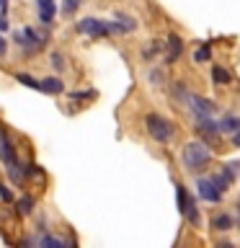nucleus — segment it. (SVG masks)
I'll return each instance as SVG.
<instances>
[{"label": "nucleus", "mask_w": 240, "mask_h": 248, "mask_svg": "<svg viewBox=\"0 0 240 248\" xmlns=\"http://www.w3.org/2000/svg\"><path fill=\"white\" fill-rule=\"evenodd\" d=\"M168 52H165V62L168 65H173V62L181 57V52H183V39L181 36H176V34H170L168 36Z\"/></svg>", "instance_id": "9"}, {"label": "nucleus", "mask_w": 240, "mask_h": 248, "mask_svg": "<svg viewBox=\"0 0 240 248\" xmlns=\"http://www.w3.org/2000/svg\"><path fill=\"white\" fill-rule=\"evenodd\" d=\"M220 129L222 132H238L240 129V116H235V114L222 116V119H220Z\"/></svg>", "instance_id": "12"}, {"label": "nucleus", "mask_w": 240, "mask_h": 248, "mask_svg": "<svg viewBox=\"0 0 240 248\" xmlns=\"http://www.w3.org/2000/svg\"><path fill=\"white\" fill-rule=\"evenodd\" d=\"M108 29H111V34H132V31H137V21L127 13H116L114 21H108Z\"/></svg>", "instance_id": "4"}, {"label": "nucleus", "mask_w": 240, "mask_h": 248, "mask_svg": "<svg viewBox=\"0 0 240 248\" xmlns=\"http://www.w3.org/2000/svg\"><path fill=\"white\" fill-rule=\"evenodd\" d=\"M212 80H214L217 85H227V83L232 80V75H230L222 65H214V67H212Z\"/></svg>", "instance_id": "14"}, {"label": "nucleus", "mask_w": 240, "mask_h": 248, "mask_svg": "<svg viewBox=\"0 0 240 248\" xmlns=\"http://www.w3.org/2000/svg\"><path fill=\"white\" fill-rule=\"evenodd\" d=\"M212 228L217 230V232H227V230H232V217L230 215H214V220H212Z\"/></svg>", "instance_id": "11"}, {"label": "nucleus", "mask_w": 240, "mask_h": 248, "mask_svg": "<svg viewBox=\"0 0 240 248\" xmlns=\"http://www.w3.org/2000/svg\"><path fill=\"white\" fill-rule=\"evenodd\" d=\"M163 80H165V75H163L160 70H150V83L152 85H163Z\"/></svg>", "instance_id": "24"}, {"label": "nucleus", "mask_w": 240, "mask_h": 248, "mask_svg": "<svg viewBox=\"0 0 240 248\" xmlns=\"http://www.w3.org/2000/svg\"><path fill=\"white\" fill-rule=\"evenodd\" d=\"M77 31L80 34H88L93 39H104L111 34V29H108V21H101V18H83L77 23Z\"/></svg>", "instance_id": "3"}, {"label": "nucleus", "mask_w": 240, "mask_h": 248, "mask_svg": "<svg viewBox=\"0 0 240 248\" xmlns=\"http://www.w3.org/2000/svg\"><path fill=\"white\" fill-rule=\"evenodd\" d=\"M0 197H3V202H11V199H13V197H11V191H8L3 184H0Z\"/></svg>", "instance_id": "25"}, {"label": "nucleus", "mask_w": 240, "mask_h": 248, "mask_svg": "<svg viewBox=\"0 0 240 248\" xmlns=\"http://www.w3.org/2000/svg\"><path fill=\"white\" fill-rule=\"evenodd\" d=\"M8 176H11V181H13L15 186L23 184V170H21L18 163H8Z\"/></svg>", "instance_id": "15"}, {"label": "nucleus", "mask_w": 240, "mask_h": 248, "mask_svg": "<svg viewBox=\"0 0 240 248\" xmlns=\"http://www.w3.org/2000/svg\"><path fill=\"white\" fill-rule=\"evenodd\" d=\"M238 212H240V199H238Z\"/></svg>", "instance_id": "31"}, {"label": "nucleus", "mask_w": 240, "mask_h": 248, "mask_svg": "<svg viewBox=\"0 0 240 248\" xmlns=\"http://www.w3.org/2000/svg\"><path fill=\"white\" fill-rule=\"evenodd\" d=\"M3 150H5V135L0 132V158H3Z\"/></svg>", "instance_id": "28"}, {"label": "nucleus", "mask_w": 240, "mask_h": 248, "mask_svg": "<svg viewBox=\"0 0 240 248\" xmlns=\"http://www.w3.org/2000/svg\"><path fill=\"white\" fill-rule=\"evenodd\" d=\"M8 52V44H5V39L3 36H0V57H3V54Z\"/></svg>", "instance_id": "27"}, {"label": "nucleus", "mask_w": 240, "mask_h": 248, "mask_svg": "<svg viewBox=\"0 0 240 248\" xmlns=\"http://www.w3.org/2000/svg\"><path fill=\"white\" fill-rule=\"evenodd\" d=\"M189 106L194 108V114H196V116H212V114L217 111L214 101H209V98H199V96H191V98H189Z\"/></svg>", "instance_id": "7"}, {"label": "nucleus", "mask_w": 240, "mask_h": 248, "mask_svg": "<svg viewBox=\"0 0 240 248\" xmlns=\"http://www.w3.org/2000/svg\"><path fill=\"white\" fill-rule=\"evenodd\" d=\"M52 67H54V70H65V57H62L60 52L52 54Z\"/></svg>", "instance_id": "23"}, {"label": "nucleus", "mask_w": 240, "mask_h": 248, "mask_svg": "<svg viewBox=\"0 0 240 248\" xmlns=\"http://www.w3.org/2000/svg\"><path fill=\"white\" fill-rule=\"evenodd\" d=\"M77 8H80V0H65V5H62V13H65V16H73Z\"/></svg>", "instance_id": "21"}, {"label": "nucleus", "mask_w": 240, "mask_h": 248, "mask_svg": "<svg viewBox=\"0 0 240 248\" xmlns=\"http://www.w3.org/2000/svg\"><path fill=\"white\" fill-rule=\"evenodd\" d=\"M44 248H60V246H67L65 240H60V238H54V235H44L42 240H39Z\"/></svg>", "instance_id": "20"}, {"label": "nucleus", "mask_w": 240, "mask_h": 248, "mask_svg": "<svg viewBox=\"0 0 240 248\" xmlns=\"http://www.w3.org/2000/svg\"><path fill=\"white\" fill-rule=\"evenodd\" d=\"M18 212H21V215H31V212H34V197H21Z\"/></svg>", "instance_id": "19"}, {"label": "nucleus", "mask_w": 240, "mask_h": 248, "mask_svg": "<svg viewBox=\"0 0 240 248\" xmlns=\"http://www.w3.org/2000/svg\"><path fill=\"white\" fill-rule=\"evenodd\" d=\"M176 202H178V209H181V212H186L189 204H191V197L186 194V186L183 184H176Z\"/></svg>", "instance_id": "13"}, {"label": "nucleus", "mask_w": 240, "mask_h": 248, "mask_svg": "<svg viewBox=\"0 0 240 248\" xmlns=\"http://www.w3.org/2000/svg\"><path fill=\"white\" fill-rule=\"evenodd\" d=\"M42 91L60 96V93H65V83H62L60 78H44V80H42Z\"/></svg>", "instance_id": "10"}, {"label": "nucleus", "mask_w": 240, "mask_h": 248, "mask_svg": "<svg viewBox=\"0 0 240 248\" xmlns=\"http://www.w3.org/2000/svg\"><path fill=\"white\" fill-rule=\"evenodd\" d=\"M196 132L204 140H217L220 137V122H214L212 116H196Z\"/></svg>", "instance_id": "5"}, {"label": "nucleus", "mask_w": 240, "mask_h": 248, "mask_svg": "<svg viewBox=\"0 0 240 248\" xmlns=\"http://www.w3.org/2000/svg\"><path fill=\"white\" fill-rule=\"evenodd\" d=\"M173 96H176V101H181V104H189L191 93L186 91V85H183V83H176V85H173Z\"/></svg>", "instance_id": "16"}, {"label": "nucleus", "mask_w": 240, "mask_h": 248, "mask_svg": "<svg viewBox=\"0 0 240 248\" xmlns=\"http://www.w3.org/2000/svg\"><path fill=\"white\" fill-rule=\"evenodd\" d=\"M5 8H8V0H0V13H3Z\"/></svg>", "instance_id": "30"}, {"label": "nucleus", "mask_w": 240, "mask_h": 248, "mask_svg": "<svg viewBox=\"0 0 240 248\" xmlns=\"http://www.w3.org/2000/svg\"><path fill=\"white\" fill-rule=\"evenodd\" d=\"M15 80H18V83H23L26 88H36V91H42V83H39V80H34V78H31V75H26V73H18V75H15Z\"/></svg>", "instance_id": "17"}, {"label": "nucleus", "mask_w": 240, "mask_h": 248, "mask_svg": "<svg viewBox=\"0 0 240 248\" xmlns=\"http://www.w3.org/2000/svg\"><path fill=\"white\" fill-rule=\"evenodd\" d=\"M207 60H212V49H209V44H201L194 52V62H207Z\"/></svg>", "instance_id": "18"}, {"label": "nucleus", "mask_w": 240, "mask_h": 248, "mask_svg": "<svg viewBox=\"0 0 240 248\" xmlns=\"http://www.w3.org/2000/svg\"><path fill=\"white\" fill-rule=\"evenodd\" d=\"M209 160H212V153H209L204 140H194V142H189L183 147V166H186V170H191V173L204 170L209 166Z\"/></svg>", "instance_id": "1"}, {"label": "nucleus", "mask_w": 240, "mask_h": 248, "mask_svg": "<svg viewBox=\"0 0 240 248\" xmlns=\"http://www.w3.org/2000/svg\"><path fill=\"white\" fill-rule=\"evenodd\" d=\"M36 8H39V21L49 26L54 16H57V3L54 0H36Z\"/></svg>", "instance_id": "8"}, {"label": "nucleus", "mask_w": 240, "mask_h": 248, "mask_svg": "<svg viewBox=\"0 0 240 248\" xmlns=\"http://www.w3.org/2000/svg\"><path fill=\"white\" fill-rule=\"evenodd\" d=\"M196 191H199V197L204 199V202H220L222 199V191L217 189V184L212 181V178H199L196 181Z\"/></svg>", "instance_id": "6"}, {"label": "nucleus", "mask_w": 240, "mask_h": 248, "mask_svg": "<svg viewBox=\"0 0 240 248\" xmlns=\"http://www.w3.org/2000/svg\"><path fill=\"white\" fill-rule=\"evenodd\" d=\"M232 145L240 147V129H238V132H232Z\"/></svg>", "instance_id": "26"}, {"label": "nucleus", "mask_w": 240, "mask_h": 248, "mask_svg": "<svg viewBox=\"0 0 240 248\" xmlns=\"http://www.w3.org/2000/svg\"><path fill=\"white\" fill-rule=\"evenodd\" d=\"M0 31H8V18L5 16H0Z\"/></svg>", "instance_id": "29"}, {"label": "nucleus", "mask_w": 240, "mask_h": 248, "mask_svg": "<svg viewBox=\"0 0 240 248\" xmlns=\"http://www.w3.org/2000/svg\"><path fill=\"white\" fill-rule=\"evenodd\" d=\"M160 52H163V44L152 42V44H150V46H147V49H145V57H147V60H152L155 54H160Z\"/></svg>", "instance_id": "22"}, {"label": "nucleus", "mask_w": 240, "mask_h": 248, "mask_svg": "<svg viewBox=\"0 0 240 248\" xmlns=\"http://www.w3.org/2000/svg\"><path fill=\"white\" fill-rule=\"evenodd\" d=\"M145 127L150 132L152 140H158V142H168L170 137H173V124L168 119H163L160 114H147L145 116Z\"/></svg>", "instance_id": "2"}]
</instances>
